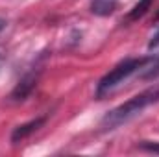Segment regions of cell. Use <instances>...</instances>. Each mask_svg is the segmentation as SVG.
Segmentation results:
<instances>
[{"label": "cell", "instance_id": "4", "mask_svg": "<svg viewBox=\"0 0 159 157\" xmlns=\"http://www.w3.org/2000/svg\"><path fill=\"white\" fill-rule=\"evenodd\" d=\"M44 120H46V117H39V118H34V120L26 122V124L17 126L13 129V133H11V142H19V141H24L26 137H30L35 129H39L44 124Z\"/></svg>", "mask_w": 159, "mask_h": 157}, {"label": "cell", "instance_id": "5", "mask_svg": "<svg viewBox=\"0 0 159 157\" xmlns=\"http://www.w3.org/2000/svg\"><path fill=\"white\" fill-rule=\"evenodd\" d=\"M141 69H143V72H141V78H143V79L159 78V56L150 57V59H148Z\"/></svg>", "mask_w": 159, "mask_h": 157}, {"label": "cell", "instance_id": "11", "mask_svg": "<svg viewBox=\"0 0 159 157\" xmlns=\"http://www.w3.org/2000/svg\"><path fill=\"white\" fill-rule=\"evenodd\" d=\"M157 19H159V13H157Z\"/></svg>", "mask_w": 159, "mask_h": 157}, {"label": "cell", "instance_id": "10", "mask_svg": "<svg viewBox=\"0 0 159 157\" xmlns=\"http://www.w3.org/2000/svg\"><path fill=\"white\" fill-rule=\"evenodd\" d=\"M4 26H6V20H4V19H0V32L4 30Z\"/></svg>", "mask_w": 159, "mask_h": 157}, {"label": "cell", "instance_id": "6", "mask_svg": "<svg viewBox=\"0 0 159 157\" xmlns=\"http://www.w3.org/2000/svg\"><path fill=\"white\" fill-rule=\"evenodd\" d=\"M117 2L115 0H94L93 2V13L96 15H109L115 11Z\"/></svg>", "mask_w": 159, "mask_h": 157}, {"label": "cell", "instance_id": "8", "mask_svg": "<svg viewBox=\"0 0 159 157\" xmlns=\"http://www.w3.org/2000/svg\"><path fill=\"white\" fill-rule=\"evenodd\" d=\"M143 150H146V152H152V154H159V142H150V141H143L141 144H139Z\"/></svg>", "mask_w": 159, "mask_h": 157}, {"label": "cell", "instance_id": "1", "mask_svg": "<svg viewBox=\"0 0 159 157\" xmlns=\"http://www.w3.org/2000/svg\"><path fill=\"white\" fill-rule=\"evenodd\" d=\"M159 102V87H152L133 98H129L126 104H122L119 107H115L113 111H109L106 117L102 118L100 122V128L106 129V131H111V129H117L119 126L126 124L128 120H131L133 117H137L143 109H146L148 105Z\"/></svg>", "mask_w": 159, "mask_h": 157}, {"label": "cell", "instance_id": "7", "mask_svg": "<svg viewBox=\"0 0 159 157\" xmlns=\"http://www.w3.org/2000/svg\"><path fill=\"white\" fill-rule=\"evenodd\" d=\"M150 6H152V0H139V2L133 6V9L129 11L128 20H137V19H141V17L150 9Z\"/></svg>", "mask_w": 159, "mask_h": 157}, {"label": "cell", "instance_id": "3", "mask_svg": "<svg viewBox=\"0 0 159 157\" xmlns=\"http://www.w3.org/2000/svg\"><path fill=\"white\" fill-rule=\"evenodd\" d=\"M37 78H39L37 72H30V74H26L24 78L17 83V87L13 89V92H11L9 98H11L13 102H20V100L28 98L30 92H32V91L35 89V85H37Z\"/></svg>", "mask_w": 159, "mask_h": 157}, {"label": "cell", "instance_id": "9", "mask_svg": "<svg viewBox=\"0 0 159 157\" xmlns=\"http://www.w3.org/2000/svg\"><path fill=\"white\" fill-rule=\"evenodd\" d=\"M159 44V32H157V35L152 39V43H150V48H154V46H157Z\"/></svg>", "mask_w": 159, "mask_h": 157}, {"label": "cell", "instance_id": "2", "mask_svg": "<svg viewBox=\"0 0 159 157\" xmlns=\"http://www.w3.org/2000/svg\"><path fill=\"white\" fill-rule=\"evenodd\" d=\"M150 57H131V59H126V61H122L119 63L111 72H107L104 78L100 79V83H98V87H96V96L98 98H102L104 94H107L109 91H113L117 85H120L122 81L126 78H129L135 70H139L146 61H148Z\"/></svg>", "mask_w": 159, "mask_h": 157}]
</instances>
